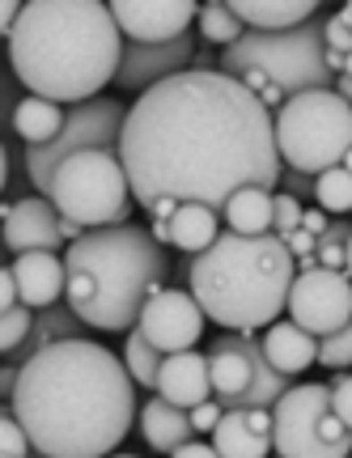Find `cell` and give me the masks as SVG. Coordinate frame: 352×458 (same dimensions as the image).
<instances>
[{
    "mask_svg": "<svg viewBox=\"0 0 352 458\" xmlns=\"http://www.w3.org/2000/svg\"><path fill=\"white\" fill-rule=\"evenodd\" d=\"M136 377L111 348L94 340H60L21 365L9 399L43 458H111L132 433Z\"/></svg>",
    "mask_w": 352,
    "mask_h": 458,
    "instance_id": "7a4b0ae2",
    "label": "cell"
},
{
    "mask_svg": "<svg viewBox=\"0 0 352 458\" xmlns=\"http://www.w3.org/2000/svg\"><path fill=\"white\" fill-rule=\"evenodd\" d=\"M60 340H85V323L73 314V306H68V301H64V306H51V310H39L30 340L13 352V365H26L34 352H43V348H51V344H60Z\"/></svg>",
    "mask_w": 352,
    "mask_h": 458,
    "instance_id": "d4e9b609",
    "label": "cell"
},
{
    "mask_svg": "<svg viewBox=\"0 0 352 458\" xmlns=\"http://www.w3.org/2000/svg\"><path fill=\"white\" fill-rule=\"evenodd\" d=\"M344 170H352V148H348V157H344Z\"/></svg>",
    "mask_w": 352,
    "mask_h": 458,
    "instance_id": "c3c4849f",
    "label": "cell"
},
{
    "mask_svg": "<svg viewBox=\"0 0 352 458\" xmlns=\"http://www.w3.org/2000/svg\"><path fill=\"white\" fill-rule=\"evenodd\" d=\"M34 318H39V310H30V306H13V310H4V327H0V348H4V357H13L17 348L30 340Z\"/></svg>",
    "mask_w": 352,
    "mask_h": 458,
    "instance_id": "f546056e",
    "label": "cell"
},
{
    "mask_svg": "<svg viewBox=\"0 0 352 458\" xmlns=\"http://www.w3.org/2000/svg\"><path fill=\"white\" fill-rule=\"evenodd\" d=\"M68 293L85 327L98 331H136L149 297L166 289V246L144 225H107L85 229V238L64 250Z\"/></svg>",
    "mask_w": 352,
    "mask_h": 458,
    "instance_id": "277c9868",
    "label": "cell"
},
{
    "mask_svg": "<svg viewBox=\"0 0 352 458\" xmlns=\"http://www.w3.org/2000/svg\"><path fill=\"white\" fill-rule=\"evenodd\" d=\"M111 13L128 43H170V38L192 34L200 4L192 0H115Z\"/></svg>",
    "mask_w": 352,
    "mask_h": 458,
    "instance_id": "5bb4252c",
    "label": "cell"
},
{
    "mask_svg": "<svg viewBox=\"0 0 352 458\" xmlns=\"http://www.w3.org/2000/svg\"><path fill=\"white\" fill-rule=\"evenodd\" d=\"M276 148L285 170L319 179L344 165L352 148V102L336 89H310L276 111Z\"/></svg>",
    "mask_w": 352,
    "mask_h": 458,
    "instance_id": "52a82bcc",
    "label": "cell"
},
{
    "mask_svg": "<svg viewBox=\"0 0 352 458\" xmlns=\"http://www.w3.org/2000/svg\"><path fill=\"white\" fill-rule=\"evenodd\" d=\"M204 323H209V314L195 301L192 289H158L149 297L136 331L158 348L161 357H175V352H192L200 344Z\"/></svg>",
    "mask_w": 352,
    "mask_h": 458,
    "instance_id": "7c38bea8",
    "label": "cell"
},
{
    "mask_svg": "<svg viewBox=\"0 0 352 458\" xmlns=\"http://www.w3.org/2000/svg\"><path fill=\"white\" fill-rule=\"evenodd\" d=\"M119 157L144 213L158 199L221 213L242 187L272 191L285 174L276 114L238 77L195 68L132 102Z\"/></svg>",
    "mask_w": 352,
    "mask_h": 458,
    "instance_id": "6da1fadb",
    "label": "cell"
},
{
    "mask_svg": "<svg viewBox=\"0 0 352 458\" xmlns=\"http://www.w3.org/2000/svg\"><path fill=\"white\" fill-rule=\"evenodd\" d=\"M209 374L212 394L225 403V411L238 408L242 394L255 382V360H251V331H221L209 344Z\"/></svg>",
    "mask_w": 352,
    "mask_h": 458,
    "instance_id": "2e32d148",
    "label": "cell"
},
{
    "mask_svg": "<svg viewBox=\"0 0 352 458\" xmlns=\"http://www.w3.org/2000/svg\"><path fill=\"white\" fill-rule=\"evenodd\" d=\"M238 81L246 85V89H251V94H255V98H263V94H268V89H272V77H268V72H259V68H246V72H242Z\"/></svg>",
    "mask_w": 352,
    "mask_h": 458,
    "instance_id": "ab89813d",
    "label": "cell"
},
{
    "mask_svg": "<svg viewBox=\"0 0 352 458\" xmlns=\"http://www.w3.org/2000/svg\"><path fill=\"white\" fill-rule=\"evenodd\" d=\"M336 94L344 102H352V77H336Z\"/></svg>",
    "mask_w": 352,
    "mask_h": 458,
    "instance_id": "f6af8a7d",
    "label": "cell"
},
{
    "mask_svg": "<svg viewBox=\"0 0 352 458\" xmlns=\"http://www.w3.org/2000/svg\"><path fill=\"white\" fill-rule=\"evenodd\" d=\"M0 306L4 310H13V306H21V289H17V276H13V263L0 272Z\"/></svg>",
    "mask_w": 352,
    "mask_h": 458,
    "instance_id": "74e56055",
    "label": "cell"
},
{
    "mask_svg": "<svg viewBox=\"0 0 352 458\" xmlns=\"http://www.w3.org/2000/svg\"><path fill=\"white\" fill-rule=\"evenodd\" d=\"M158 394L166 403H175V408L192 411L200 403H209L217 399L212 394V374H209V357H200V352H175V357L161 360V374H158Z\"/></svg>",
    "mask_w": 352,
    "mask_h": 458,
    "instance_id": "ac0fdd59",
    "label": "cell"
},
{
    "mask_svg": "<svg viewBox=\"0 0 352 458\" xmlns=\"http://www.w3.org/2000/svg\"><path fill=\"white\" fill-rule=\"evenodd\" d=\"M124 123H128V106L111 94H102L94 102H81V106H68V123L64 131L43 148H26V179L39 196H47L56 170L77 157V153H90V148H119L124 140Z\"/></svg>",
    "mask_w": 352,
    "mask_h": 458,
    "instance_id": "30bf717a",
    "label": "cell"
},
{
    "mask_svg": "<svg viewBox=\"0 0 352 458\" xmlns=\"http://www.w3.org/2000/svg\"><path fill=\"white\" fill-rule=\"evenodd\" d=\"M225 229H234L242 238H263L276 225V196L268 187H242L238 196L221 208Z\"/></svg>",
    "mask_w": 352,
    "mask_h": 458,
    "instance_id": "603a6c76",
    "label": "cell"
},
{
    "mask_svg": "<svg viewBox=\"0 0 352 458\" xmlns=\"http://www.w3.org/2000/svg\"><path fill=\"white\" fill-rule=\"evenodd\" d=\"M288 318L310 335H336L352 323V276L348 272H297L293 293H288Z\"/></svg>",
    "mask_w": 352,
    "mask_h": 458,
    "instance_id": "8fae6325",
    "label": "cell"
},
{
    "mask_svg": "<svg viewBox=\"0 0 352 458\" xmlns=\"http://www.w3.org/2000/svg\"><path fill=\"white\" fill-rule=\"evenodd\" d=\"M327 225H331V216L322 213V208H305V216H302V229H310L314 238H322V233H327Z\"/></svg>",
    "mask_w": 352,
    "mask_h": 458,
    "instance_id": "7bdbcfd3",
    "label": "cell"
},
{
    "mask_svg": "<svg viewBox=\"0 0 352 458\" xmlns=\"http://www.w3.org/2000/svg\"><path fill=\"white\" fill-rule=\"evenodd\" d=\"M0 437H4V458H30L34 442L30 433L21 428V420L13 416V408H4V416H0Z\"/></svg>",
    "mask_w": 352,
    "mask_h": 458,
    "instance_id": "1f68e13d",
    "label": "cell"
},
{
    "mask_svg": "<svg viewBox=\"0 0 352 458\" xmlns=\"http://www.w3.org/2000/svg\"><path fill=\"white\" fill-rule=\"evenodd\" d=\"M322 43L327 51H336V55H352V30L344 26V17H322Z\"/></svg>",
    "mask_w": 352,
    "mask_h": 458,
    "instance_id": "e575fe53",
    "label": "cell"
},
{
    "mask_svg": "<svg viewBox=\"0 0 352 458\" xmlns=\"http://www.w3.org/2000/svg\"><path fill=\"white\" fill-rule=\"evenodd\" d=\"M13 276L21 289V306H30V310H51L68 293V267L56 250L13 255Z\"/></svg>",
    "mask_w": 352,
    "mask_h": 458,
    "instance_id": "e0dca14e",
    "label": "cell"
},
{
    "mask_svg": "<svg viewBox=\"0 0 352 458\" xmlns=\"http://www.w3.org/2000/svg\"><path fill=\"white\" fill-rule=\"evenodd\" d=\"M297 280V259L288 255L280 233L242 238L225 229L221 238L192 259L187 289L204 306L209 323L225 331L272 327L280 310H288V293Z\"/></svg>",
    "mask_w": 352,
    "mask_h": 458,
    "instance_id": "5b68a950",
    "label": "cell"
},
{
    "mask_svg": "<svg viewBox=\"0 0 352 458\" xmlns=\"http://www.w3.org/2000/svg\"><path fill=\"white\" fill-rule=\"evenodd\" d=\"M344 77H352V55H348V64H344Z\"/></svg>",
    "mask_w": 352,
    "mask_h": 458,
    "instance_id": "7dc6e473",
    "label": "cell"
},
{
    "mask_svg": "<svg viewBox=\"0 0 352 458\" xmlns=\"http://www.w3.org/2000/svg\"><path fill=\"white\" fill-rule=\"evenodd\" d=\"M225 77H242L246 68H259L272 77L285 98L310 94V89H336V72L327 68V43H322V17H310L297 30H246L234 47L221 51Z\"/></svg>",
    "mask_w": 352,
    "mask_h": 458,
    "instance_id": "8992f818",
    "label": "cell"
},
{
    "mask_svg": "<svg viewBox=\"0 0 352 458\" xmlns=\"http://www.w3.org/2000/svg\"><path fill=\"white\" fill-rule=\"evenodd\" d=\"M302 216H305L302 199H297V196H288V191H276V225H272V233L288 238L293 229H302Z\"/></svg>",
    "mask_w": 352,
    "mask_h": 458,
    "instance_id": "d6a6232c",
    "label": "cell"
},
{
    "mask_svg": "<svg viewBox=\"0 0 352 458\" xmlns=\"http://www.w3.org/2000/svg\"><path fill=\"white\" fill-rule=\"evenodd\" d=\"M141 433L158 454H175V450H183L187 442H195L192 411L175 408V403H166L158 394V399H149L141 408Z\"/></svg>",
    "mask_w": 352,
    "mask_h": 458,
    "instance_id": "44dd1931",
    "label": "cell"
},
{
    "mask_svg": "<svg viewBox=\"0 0 352 458\" xmlns=\"http://www.w3.org/2000/svg\"><path fill=\"white\" fill-rule=\"evenodd\" d=\"M170 233H175V242L183 255H204L217 238H221V213H212V208H204V204H178L175 221H170Z\"/></svg>",
    "mask_w": 352,
    "mask_h": 458,
    "instance_id": "cb8c5ba5",
    "label": "cell"
},
{
    "mask_svg": "<svg viewBox=\"0 0 352 458\" xmlns=\"http://www.w3.org/2000/svg\"><path fill=\"white\" fill-rule=\"evenodd\" d=\"M280 182H285V187H288V196H297V199L314 196V179H310V174H297V170H285V174H280Z\"/></svg>",
    "mask_w": 352,
    "mask_h": 458,
    "instance_id": "f35d334b",
    "label": "cell"
},
{
    "mask_svg": "<svg viewBox=\"0 0 352 458\" xmlns=\"http://www.w3.org/2000/svg\"><path fill=\"white\" fill-rule=\"evenodd\" d=\"M259 344H263L268 360H272L285 377H302L310 365H319V335L302 331L293 318H288V323H272Z\"/></svg>",
    "mask_w": 352,
    "mask_h": 458,
    "instance_id": "d6986e66",
    "label": "cell"
},
{
    "mask_svg": "<svg viewBox=\"0 0 352 458\" xmlns=\"http://www.w3.org/2000/svg\"><path fill=\"white\" fill-rule=\"evenodd\" d=\"M47 199L60 208L64 221H77L81 229L128 225L132 182L119 148H90L68 157L51 179Z\"/></svg>",
    "mask_w": 352,
    "mask_h": 458,
    "instance_id": "ba28073f",
    "label": "cell"
},
{
    "mask_svg": "<svg viewBox=\"0 0 352 458\" xmlns=\"http://www.w3.org/2000/svg\"><path fill=\"white\" fill-rule=\"evenodd\" d=\"M221 416H225V403H221V399H209V403L192 408V428H195V437H200V433H217Z\"/></svg>",
    "mask_w": 352,
    "mask_h": 458,
    "instance_id": "d590c367",
    "label": "cell"
},
{
    "mask_svg": "<svg viewBox=\"0 0 352 458\" xmlns=\"http://www.w3.org/2000/svg\"><path fill=\"white\" fill-rule=\"evenodd\" d=\"M4 246L13 255L30 250H56L64 246V216L47 196H21L4 204Z\"/></svg>",
    "mask_w": 352,
    "mask_h": 458,
    "instance_id": "9a60e30c",
    "label": "cell"
},
{
    "mask_svg": "<svg viewBox=\"0 0 352 458\" xmlns=\"http://www.w3.org/2000/svg\"><path fill=\"white\" fill-rule=\"evenodd\" d=\"M285 246H288V255L293 259H305V255H319V238L310 233V229H293L285 238Z\"/></svg>",
    "mask_w": 352,
    "mask_h": 458,
    "instance_id": "8d00e7d4",
    "label": "cell"
},
{
    "mask_svg": "<svg viewBox=\"0 0 352 458\" xmlns=\"http://www.w3.org/2000/svg\"><path fill=\"white\" fill-rule=\"evenodd\" d=\"M124 47L128 38L102 0H26L9 34V68L34 98L81 106L119 77Z\"/></svg>",
    "mask_w": 352,
    "mask_h": 458,
    "instance_id": "3957f363",
    "label": "cell"
},
{
    "mask_svg": "<svg viewBox=\"0 0 352 458\" xmlns=\"http://www.w3.org/2000/svg\"><path fill=\"white\" fill-rule=\"evenodd\" d=\"M331 408H336V416L352 428V374H344V369L331 374Z\"/></svg>",
    "mask_w": 352,
    "mask_h": 458,
    "instance_id": "836d02e7",
    "label": "cell"
},
{
    "mask_svg": "<svg viewBox=\"0 0 352 458\" xmlns=\"http://www.w3.org/2000/svg\"><path fill=\"white\" fill-rule=\"evenodd\" d=\"M200 38H209V43H217V47H234L242 34H246V26H242L238 17H234V9H229V0H209V4H200Z\"/></svg>",
    "mask_w": 352,
    "mask_h": 458,
    "instance_id": "4316f807",
    "label": "cell"
},
{
    "mask_svg": "<svg viewBox=\"0 0 352 458\" xmlns=\"http://www.w3.org/2000/svg\"><path fill=\"white\" fill-rule=\"evenodd\" d=\"M348 276H352V242H348Z\"/></svg>",
    "mask_w": 352,
    "mask_h": 458,
    "instance_id": "681fc988",
    "label": "cell"
},
{
    "mask_svg": "<svg viewBox=\"0 0 352 458\" xmlns=\"http://www.w3.org/2000/svg\"><path fill=\"white\" fill-rule=\"evenodd\" d=\"M192 64H195V34H183V38H170V43H128L115 85L132 89V94H149L153 85L170 81L178 72H192Z\"/></svg>",
    "mask_w": 352,
    "mask_h": 458,
    "instance_id": "4fadbf2b",
    "label": "cell"
},
{
    "mask_svg": "<svg viewBox=\"0 0 352 458\" xmlns=\"http://www.w3.org/2000/svg\"><path fill=\"white\" fill-rule=\"evenodd\" d=\"M319 365H327L331 374L352 365V323L348 327H339L336 335H322L319 340Z\"/></svg>",
    "mask_w": 352,
    "mask_h": 458,
    "instance_id": "4dcf8cb0",
    "label": "cell"
},
{
    "mask_svg": "<svg viewBox=\"0 0 352 458\" xmlns=\"http://www.w3.org/2000/svg\"><path fill=\"white\" fill-rule=\"evenodd\" d=\"M319 242H327V246H348L352 242V221H331Z\"/></svg>",
    "mask_w": 352,
    "mask_h": 458,
    "instance_id": "60d3db41",
    "label": "cell"
},
{
    "mask_svg": "<svg viewBox=\"0 0 352 458\" xmlns=\"http://www.w3.org/2000/svg\"><path fill=\"white\" fill-rule=\"evenodd\" d=\"M161 352L153 344L144 340L141 331H128V340H124V365H128V374L136 377V386L144 391H158V374H161Z\"/></svg>",
    "mask_w": 352,
    "mask_h": 458,
    "instance_id": "83f0119b",
    "label": "cell"
},
{
    "mask_svg": "<svg viewBox=\"0 0 352 458\" xmlns=\"http://www.w3.org/2000/svg\"><path fill=\"white\" fill-rule=\"evenodd\" d=\"M111 458H136V454H111Z\"/></svg>",
    "mask_w": 352,
    "mask_h": 458,
    "instance_id": "f907efd6",
    "label": "cell"
},
{
    "mask_svg": "<svg viewBox=\"0 0 352 458\" xmlns=\"http://www.w3.org/2000/svg\"><path fill=\"white\" fill-rule=\"evenodd\" d=\"M276 458H352V428L331 408V386L297 382L272 408Z\"/></svg>",
    "mask_w": 352,
    "mask_h": 458,
    "instance_id": "9c48e42d",
    "label": "cell"
},
{
    "mask_svg": "<svg viewBox=\"0 0 352 458\" xmlns=\"http://www.w3.org/2000/svg\"><path fill=\"white\" fill-rule=\"evenodd\" d=\"M212 445H217L221 458H268V450H276L272 437L255 433V425L246 420L242 408H229L221 416V425L212 433Z\"/></svg>",
    "mask_w": 352,
    "mask_h": 458,
    "instance_id": "484cf974",
    "label": "cell"
},
{
    "mask_svg": "<svg viewBox=\"0 0 352 458\" xmlns=\"http://www.w3.org/2000/svg\"><path fill=\"white\" fill-rule=\"evenodd\" d=\"M149 233H153V238H158L161 246L175 242V233H170V221H153V225H149Z\"/></svg>",
    "mask_w": 352,
    "mask_h": 458,
    "instance_id": "ee69618b",
    "label": "cell"
},
{
    "mask_svg": "<svg viewBox=\"0 0 352 458\" xmlns=\"http://www.w3.org/2000/svg\"><path fill=\"white\" fill-rule=\"evenodd\" d=\"M339 17H344V26H348V30H352V0H348V4H344V9H339Z\"/></svg>",
    "mask_w": 352,
    "mask_h": 458,
    "instance_id": "bcb514c9",
    "label": "cell"
},
{
    "mask_svg": "<svg viewBox=\"0 0 352 458\" xmlns=\"http://www.w3.org/2000/svg\"><path fill=\"white\" fill-rule=\"evenodd\" d=\"M170 458H221V454H217V445H209V442H200V437H195V442H187L183 450H175Z\"/></svg>",
    "mask_w": 352,
    "mask_h": 458,
    "instance_id": "b9f144b4",
    "label": "cell"
},
{
    "mask_svg": "<svg viewBox=\"0 0 352 458\" xmlns=\"http://www.w3.org/2000/svg\"><path fill=\"white\" fill-rule=\"evenodd\" d=\"M314 199L322 213H352V170L336 165L314 179Z\"/></svg>",
    "mask_w": 352,
    "mask_h": 458,
    "instance_id": "f1b7e54d",
    "label": "cell"
},
{
    "mask_svg": "<svg viewBox=\"0 0 352 458\" xmlns=\"http://www.w3.org/2000/svg\"><path fill=\"white\" fill-rule=\"evenodd\" d=\"M64 123H68V111L60 106V102L34 98V94H26V98L17 102V111L9 114V128L26 140V148L51 145V140L64 131Z\"/></svg>",
    "mask_w": 352,
    "mask_h": 458,
    "instance_id": "7402d4cb",
    "label": "cell"
},
{
    "mask_svg": "<svg viewBox=\"0 0 352 458\" xmlns=\"http://www.w3.org/2000/svg\"><path fill=\"white\" fill-rule=\"evenodd\" d=\"M229 9L246 30H297L310 17H319L314 0H229Z\"/></svg>",
    "mask_w": 352,
    "mask_h": 458,
    "instance_id": "ffe728a7",
    "label": "cell"
}]
</instances>
